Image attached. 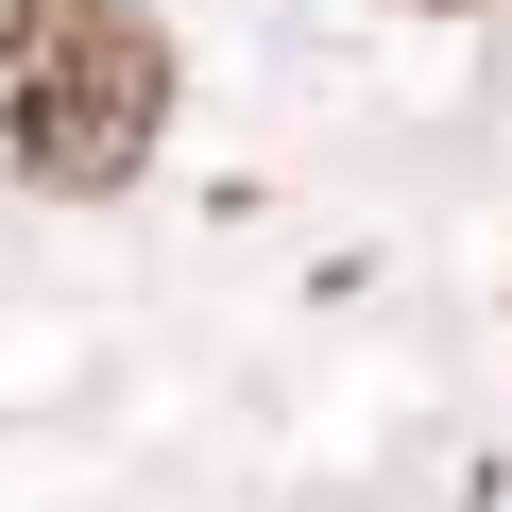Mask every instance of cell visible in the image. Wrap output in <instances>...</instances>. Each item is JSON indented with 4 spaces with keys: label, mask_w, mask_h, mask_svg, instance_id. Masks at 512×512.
Wrapping results in <instances>:
<instances>
[{
    "label": "cell",
    "mask_w": 512,
    "mask_h": 512,
    "mask_svg": "<svg viewBox=\"0 0 512 512\" xmlns=\"http://www.w3.org/2000/svg\"><path fill=\"white\" fill-rule=\"evenodd\" d=\"M171 137V35L154 0H0V188L103 205Z\"/></svg>",
    "instance_id": "obj_1"
},
{
    "label": "cell",
    "mask_w": 512,
    "mask_h": 512,
    "mask_svg": "<svg viewBox=\"0 0 512 512\" xmlns=\"http://www.w3.org/2000/svg\"><path fill=\"white\" fill-rule=\"evenodd\" d=\"M410 18H478V0H410Z\"/></svg>",
    "instance_id": "obj_2"
}]
</instances>
